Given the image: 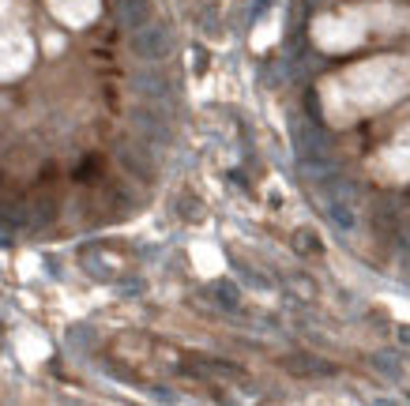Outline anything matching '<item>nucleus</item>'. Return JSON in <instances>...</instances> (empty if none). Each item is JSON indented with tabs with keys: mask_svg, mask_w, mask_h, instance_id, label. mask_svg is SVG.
I'll return each instance as SVG.
<instances>
[{
	"mask_svg": "<svg viewBox=\"0 0 410 406\" xmlns=\"http://www.w3.org/2000/svg\"><path fill=\"white\" fill-rule=\"evenodd\" d=\"M219 301L226 304V309H234V304H237V290H234L230 282H222V286H219Z\"/></svg>",
	"mask_w": 410,
	"mask_h": 406,
	"instance_id": "5",
	"label": "nucleus"
},
{
	"mask_svg": "<svg viewBox=\"0 0 410 406\" xmlns=\"http://www.w3.org/2000/svg\"><path fill=\"white\" fill-rule=\"evenodd\" d=\"M120 26H128V31H139L143 23H151V4L147 0H120Z\"/></svg>",
	"mask_w": 410,
	"mask_h": 406,
	"instance_id": "2",
	"label": "nucleus"
},
{
	"mask_svg": "<svg viewBox=\"0 0 410 406\" xmlns=\"http://www.w3.org/2000/svg\"><path fill=\"white\" fill-rule=\"evenodd\" d=\"M301 237V241H297V248H301V252H313V248H320V241H309V234H297Z\"/></svg>",
	"mask_w": 410,
	"mask_h": 406,
	"instance_id": "7",
	"label": "nucleus"
},
{
	"mask_svg": "<svg viewBox=\"0 0 410 406\" xmlns=\"http://www.w3.org/2000/svg\"><path fill=\"white\" fill-rule=\"evenodd\" d=\"M331 218H335V222H339L342 229H350V226H354V215H350L347 207H342V200H339V203H331Z\"/></svg>",
	"mask_w": 410,
	"mask_h": 406,
	"instance_id": "4",
	"label": "nucleus"
},
{
	"mask_svg": "<svg viewBox=\"0 0 410 406\" xmlns=\"http://www.w3.org/2000/svg\"><path fill=\"white\" fill-rule=\"evenodd\" d=\"M0 226H4V229H15V226H23V211H15V207H4V211H0Z\"/></svg>",
	"mask_w": 410,
	"mask_h": 406,
	"instance_id": "3",
	"label": "nucleus"
},
{
	"mask_svg": "<svg viewBox=\"0 0 410 406\" xmlns=\"http://www.w3.org/2000/svg\"><path fill=\"white\" fill-rule=\"evenodd\" d=\"M377 368H380V373H388V376H399V365L391 362V354H380L377 357Z\"/></svg>",
	"mask_w": 410,
	"mask_h": 406,
	"instance_id": "6",
	"label": "nucleus"
},
{
	"mask_svg": "<svg viewBox=\"0 0 410 406\" xmlns=\"http://www.w3.org/2000/svg\"><path fill=\"white\" fill-rule=\"evenodd\" d=\"M132 53L139 60H162L170 53V34L162 26H151L143 23L139 31H132Z\"/></svg>",
	"mask_w": 410,
	"mask_h": 406,
	"instance_id": "1",
	"label": "nucleus"
}]
</instances>
